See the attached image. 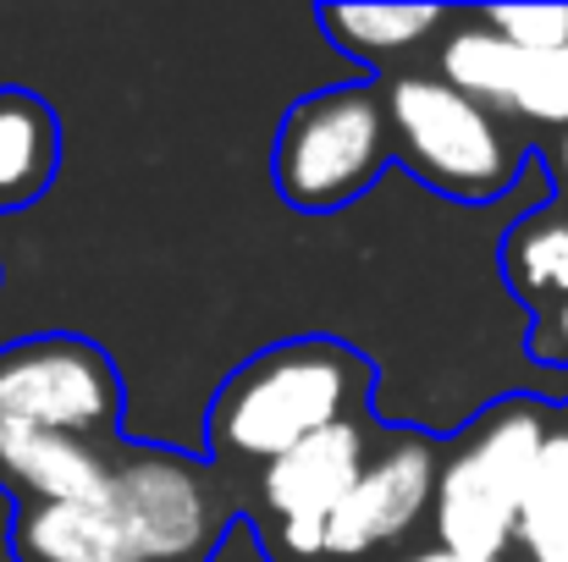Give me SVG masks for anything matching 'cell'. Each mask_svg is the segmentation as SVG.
<instances>
[{"label":"cell","instance_id":"obj_11","mask_svg":"<svg viewBox=\"0 0 568 562\" xmlns=\"http://www.w3.org/2000/svg\"><path fill=\"white\" fill-rule=\"evenodd\" d=\"M61 166V127L28 89H0V215L28 210Z\"/></svg>","mask_w":568,"mask_h":562},{"label":"cell","instance_id":"obj_8","mask_svg":"<svg viewBox=\"0 0 568 562\" xmlns=\"http://www.w3.org/2000/svg\"><path fill=\"white\" fill-rule=\"evenodd\" d=\"M436 491V452L419 436H397L376 463L354 480L343 508L326 519V552L332 558H365L381 541L408 535V524L430 508Z\"/></svg>","mask_w":568,"mask_h":562},{"label":"cell","instance_id":"obj_14","mask_svg":"<svg viewBox=\"0 0 568 562\" xmlns=\"http://www.w3.org/2000/svg\"><path fill=\"white\" fill-rule=\"evenodd\" d=\"M508 270L530 293H568V221L541 215L508 243Z\"/></svg>","mask_w":568,"mask_h":562},{"label":"cell","instance_id":"obj_10","mask_svg":"<svg viewBox=\"0 0 568 562\" xmlns=\"http://www.w3.org/2000/svg\"><path fill=\"white\" fill-rule=\"evenodd\" d=\"M17 562H144L122 508L105 497L94 502H28L11 524Z\"/></svg>","mask_w":568,"mask_h":562},{"label":"cell","instance_id":"obj_13","mask_svg":"<svg viewBox=\"0 0 568 562\" xmlns=\"http://www.w3.org/2000/svg\"><path fill=\"white\" fill-rule=\"evenodd\" d=\"M321 22L359 55H397L442 28V6H326Z\"/></svg>","mask_w":568,"mask_h":562},{"label":"cell","instance_id":"obj_17","mask_svg":"<svg viewBox=\"0 0 568 562\" xmlns=\"http://www.w3.org/2000/svg\"><path fill=\"white\" fill-rule=\"evenodd\" d=\"M558 331H564V343H568V304L558 309Z\"/></svg>","mask_w":568,"mask_h":562},{"label":"cell","instance_id":"obj_7","mask_svg":"<svg viewBox=\"0 0 568 562\" xmlns=\"http://www.w3.org/2000/svg\"><path fill=\"white\" fill-rule=\"evenodd\" d=\"M365 430L354 419L315 430L310 441H298L293 452L265 463V508L282 519V541L298 558L326 552V519L343 508V497L354 491V480L365 474Z\"/></svg>","mask_w":568,"mask_h":562},{"label":"cell","instance_id":"obj_15","mask_svg":"<svg viewBox=\"0 0 568 562\" xmlns=\"http://www.w3.org/2000/svg\"><path fill=\"white\" fill-rule=\"evenodd\" d=\"M475 22L519 50H564L568 44V6H486Z\"/></svg>","mask_w":568,"mask_h":562},{"label":"cell","instance_id":"obj_2","mask_svg":"<svg viewBox=\"0 0 568 562\" xmlns=\"http://www.w3.org/2000/svg\"><path fill=\"white\" fill-rule=\"evenodd\" d=\"M547 419L536 402H503L491 408L453 452V463L436 474V530L442 546L458 558L497 562L514 546V519L530 486V469L541 458Z\"/></svg>","mask_w":568,"mask_h":562},{"label":"cell","instance_id":"obj_5","mask_svg":"<svg viewBox=\"0 0 568 562\" xmlns=\"http://www.w3.org/2000/svg\"><path fill=\"white\" fill-rule=\"evenodd\" d=\"M122 413V380L83 337H28L0 348V419L55 436H105Z\"/></svg>","mask_w":568,"mask_h":562},{"label":"cell","instance_id":"obj_12","mask_svg":"<svg viewBox=\"0 0 568 562\" xmlns=\"http://www.w3.org/2000/svg\"><path fill=\"white\" fill-rule=\"evenodd\" d=\"M514 541L530 552V562H568V436L541 441L514 519Z\"/></svg>","mask_w":568,"mask_h":562},{"label":"cell","instance_id":"obj_18","mask_svg":"<svg viewBox=\"0 0 568 562\" xmlns=\"http://www.w3.org/2000/svg\"><path fill=\"white\" fill-rule=\"evenodd\" d=\"M564 177H568V127H564Z\"/></svg>","mask_w":568,"mask_h":562},{"label":"cell","instance_id":"obj_4","mask_svg":"<svg viewBox=\"0 0 568 562\" xmlns=\"http://www.w3.org/2000/svg\"><path fill=\"white\" fill-rule=\"evenodd\" d=\"M386 122L436 193L497 198L514 183V144L503 139L491 111L442 78H397L386 94Z\"/></svg>","mask_w":568,"mask_h":562},{"label":"cell","instance_id":"obj_3","mask_svg":"<svg viewBox=\"0 0 568 562\" xmlns=\"http://www.w3.org/2000/svg\"><path fill=\"white\" fill-rule=\"evenodd\" d=\"M386 161V105L365 83H332L298 100L276 139V187L287 204L326 215L376 183Z\"/></svg>","mask_w":568,"mask_h":562},{"label":"cell","instance_id":"obj_6","mask_svg":"<svg viewBox=\"0 0 568 562\" xmlns=\"http://www.w3.org/2000/svg\"><path fill=\"white\" fill-rule=\"evenodd\" d=\"M442 83H453L486 111H508L541 127H568V44L519 50L491 28L469 22L442 44Z\"/></svg>","mask_w":568,"mask_h":562},{"label":"cell","instance_id":"obj_1","mask_svg":"<svg viewBox=\"0 0 568 562\" xmlns=\"http://www.w3.org/2000/svg\"><path fill=\"white\" fill-rule=\"evenodd\" d=\"M365 391V365L337 343H287L243 365L221 386L210 436L237 458H282L326 425L348 419Z\"/></svg>","mask_w":568,"mask_h":562},{"label":"cell","instance_id":"obj_16","mask_svg":"<svg viewBox=\"0 0 568 562\" xmlns=\"http://www.w3.org/2000/svg\"><path fill=\"white\" fill-rule=\"evenodd\" d=\"M403 562H475V558H458V552L436 546V552H414V558H403Z\"/></svg>","mask_w":568,"mask_h":562},{"label":"cell","instance_id":"obj_9","mask_svg":"<svg viewBox=\"0 0 568 562\" xmlns=\"http://www.w3.org/2000/svg\"><path fill=\"white\" fill-rule=\"evenodd\" d=\"M111 486V463L94 441L6 425L0 419V491L28 502H94Z\"/></svg>","mask_w":568,"mask_h":562}]
</instances>
